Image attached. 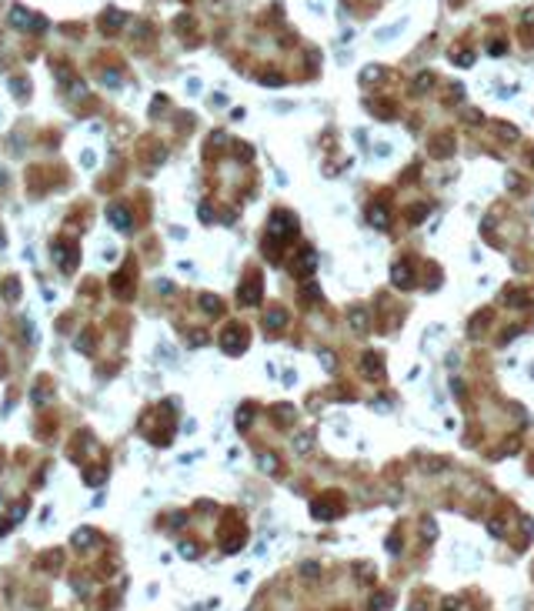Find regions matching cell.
Returning <instances> with one entry per match:
<instances>
[{"instance_id":"1","label":"cell","mask_w":534,"mask_h":611,"mask_svg":"<svg viewBox=\"0 0 534 611\" xmlns=\"http://www.w3.org/2000/svg\"><path fill=\"white\" fill-rule=\"evenodd\" d=\"M394 284H397V287H407V284H411V271H407L404 264H397V268H394Z\"/></svg>"},{"instance_id":"5","label":"cell","mask_w":534,"mask_h":611,"mask_svg":"<svg viewBox=\"0 0 534 611\" xmlns=\"http://www.w3.org/2000/svg\"><path fill=\"white\" fill-rule=\"evenodd\" d=\"M350 324H358V327H364V324H368V317H364V311H358V314H350Z\"/></svg>"},{"instance_id":"2","label":"cell","mask_w":534,"mask_h":611,"mask_svg":"<svg viewBox=\"0 0 534 611\" xmlns=\"http://www.w3.org/2000/svg\"><path fill=\"white\" fill-rule=\"evenodd\" d=\"M111 221H114V224H117V227H120V231H127V214H124V211H120V207H114V211H111Z\"/></svg>"},{"instance_id":"3","label":"cell","mask_w":534,"mask_h":611,"mask_svg":"<svg viewBox=\"0 0 534 611\" xmlns=\"http://www.w3.org/2000/svg\"><path fill=\"white\" fill-rule=\"evenodd\" d=\"M281 324H284V314H281V311L267 314V327H281Z\"/></svg>"},{"instance_id":"4","label":"cell","mask_w":534,"mask_h":611,"mask_svg":"<svg viewBox=\"0 0 534 611\" xmlns=\"http://www.w3.org/2000/svg\"><path fill=\"white\" fill-rule=\"evenodd\" d=\"M371 221H374V224H387V214L381 211V207H371Z\"/></svg>"}]
</instances>
